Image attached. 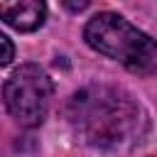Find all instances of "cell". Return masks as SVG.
Returning a JSON list of instances; mask_svg holds the SVG:
<instances>
[{"label":"cell","mask_w":157,"mask_h":157,"mask_svg":"<svg viewBox=\"0 0 157 157\" xmlns=\"http://www.w3.org/2000/svg\"><path fill=\"white\" fill-rule=\"evenodd\" d=\"M66 7H69V10H78V12H81V10H86V7H88V2H78V5H76V2H66Z\"/></svg>","instance_id":"obj_6"},{"label":"cell","mask_w":157,"mask_h":157,"mask_svg":"<svg viewBox=\"0 0 157 157\" xmlns=\"http://www.w3.org/2000/svg\"><path fill=\"white\" fill-rule=\"evenodd\" d=\"M52 93L54 83L49 74L37 64H22L7 76L2 86L5 108L22 128H37L44 123Z\"/></svg>","instance_id":"obj_3"},{"label":"cell","mask_w":157,"mask_h":157,"mask_svg":"<svg viewBox=\"0 0 157 157\" xmlns=\"http://www.w3.org/2000/svg\"><path fill=\"white\" fill-rule=\"evenodd\" d=\"M0 44H2L0 64H2V66H7V64L12 61V56H15V47H12V42H10V37H7V34H0Z\"/></svg>","instance_id":"obj_5"},{"label":"cell","mask_w":157,"mask_h":157,"mask_svg":"<svg viewBox=\"0 0 157 157\" xmlns=\"http://www.w3.org/2000/svg\"><path fill=\"white\" fill-rule=\"evenodd\" d=\"M83 39L93 52L123 64L130 74L150 76L157 71V42L118 12L93 15L83 27Z\"/></svg>","instance_id":"obj_2"},{"label":"cell","mask_w":157,"mask_h":157,"mask_svg":"<svg viewBox=\"0 0 157 157\" xmlns=\"http://www.w3.org/2000/svg\"><path fill=\"white\" fill-rule=\"evenodd\" d=\"M66 118L83 142L98 150H125L147 132V113L123 88L93 83L66 103Z\"/></svg>","instance_id":"obj_1"},{"label":"cell","mask_w":157,"mask_h":157,"mask_svg":"<svg viewBox=\"0 0 157 157\" xmlns=\"http://www.w3.org/2000/svg\"><path fill=\"white\" fill-rule=\"evenodd\" d=\"M0 15L7 27L17 32H34L47 20V5L39 0H20L12 5H0Z\"/></svg>","instance_id":"obj_4"}]
</instances>
